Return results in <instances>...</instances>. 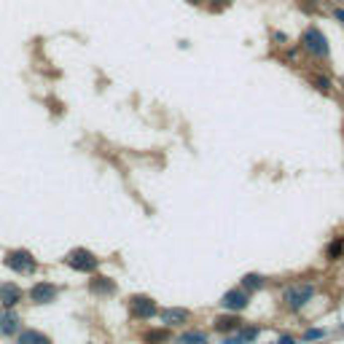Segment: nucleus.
I'll return each instance as SVG.
<instances>
[{"label": "nucleus", "mask_w": 344, "mask_h": 344, "mask_svg": "<svg viewBox=\"0 0 344 344\" xmlns=\"http://www.w3.org/2000/svg\"><path fill=\"white\" fill-rule=\"evenodd\" d=\"M223 344H245V341H242V336L237 333V336H229V339H226Z\"/></svg>", "instance_id": "nucleus-22"}, {"label": "nucleus", "mask_w": 344, "mask_h": 344, "mask_svg": "<svg viewBox=\"0 0 344 344\" xmlns=\"http://www.w3.org/2000/svg\"><path fill=\"white\" fill-rule=\"evenodd\" d=\"M315 89L317 92H328V89H331V81H328V78H315Z\"/></svg>", "instance_id": "nucleus-20"}, {"label": "nucleus", "mask_w": 344, "mask_h": 344, "mask_svg": "<svg viewBox=\"0 0 344 344\" xmlns=\"http://www.w3.org/2000/svg\"><path fill=\"white\" fill-rule=\"evenodd\" d=\"M175 344H207V333L202 331H186L175 339Z\"/></svg>", "instance_id": "nucleus-14"}, {"label": "nucleus", "mask_w": 344, "mask_h": 344, "mask_svg": "<svg viewBox=\"0 0 344 344\" xmlns=\"http://www.w3.org/2000/svg\"><path fill=\"white\" fill-rule=\"evenodd\" d=\"M143 339H145V344H164V341H169V328H153Z\"/></svg>", "instance_id": "nucleus-16"}, {"label": "nucleus", "mask_w": 344, "mask_h": 344, "mask_svg": "<svg viewBox=\"0 0 344 344\" xmlns=\"http://www.w3.org/2000/svg\"><path fill=\"white\" fill-rule=\"evenodd\" d=\"M247 304H250V299H247V293L242 291V288H231V291H226L223 299H221V307L229 309V312H239V309H245Z\"/></svg>", "instance_id": "nucleus-6"}, {"label": "nucleus", "mask_w": 344, "mask_h": 344, "mask_svg": "<svg viewBox=\"0 0 344 344\" xmlns=\"http://www.w3.org/2000/svg\"><path fill=\"white\" fill-rule=\"evenodd\" d=\"M275 344H296V339H293L291 333H283V336H280V339H277Z\"/></svg>", "instance_id": "nucleus-21"}, {"label": "nucleus", "mask_w": 344, "mask_h": 344, "mask_svg": "<svg viewBox=\"0 0 344 344\" xmlns=\"http://www.w3.org/2000/svg\"><path fill=\"white\" fill-rule=\"evenodd\" d=\"M215 331H221V333H231V331H237V328L242 325V320L237 317V312L234 315H221V317H215Z\"/></svg>", "instance_id": "nucleus-12"}, {"label": "nucleus", "mask_w": 344, "mask_h": 344, "mask_svg": "<svg viewBox=\"0 0 344 344\" xmlns=\"http://www.w3.org/2000/svg\"><path fill=\"white\" fill-rule=\"evenodd\" d=\"M65 264L70 269H75V272H95L100 267V258L92 253V250H86V247H75V250H70V253L65 255Z\"/></svg>", "instance_id": "nucleus-1"}, {"label": "nucleus", "mask_w": 344, "mask_h": 344, "mask_svg": "<svg viewBox=\"0 0 344 344\" xmlns=\"http://www.w3.org/2000/svg\"><path fill=\"white\" fill-rule=\"evenodd\" d=\"M191 3H197V0H191Z\"/></svg>", "instance_id": "nucleus-25"}, {"label": "nucleus", "mask_w": 344, "mask_h": 344, "mask_svg": "<svg viewBox=\"0 0 344 344\" xmlns=\"http://www.w3.org/2000/svg\"><path fill=\"white\" fill-rule=\"evenodd\" d=\"M333 17H336V19H339L341 25H344V9H333Z\"/></svg>", "instance_id": "nucleus-23"}, {"label": "nucleus", "mask_w": 344, "mask_h": 344, "mask_svg": "<svg viewBox=\"0 0 344 344\" xmlns=\"http://www.w3.org/2000/svg\"><path fill=\"white\" fill-rule=\"evenodd\" d=\"M57 285H51V283H35L33 288H30V299H33L35 304H49L57 299Z\"/></svg>", "instance_id": "nucleus-7"}, {"label": "nucleus", "mask_w": 344, "mask_h": 344, "mask_svg": "<svg viewBox=\"0 0 344 344\" xmlns=\"http://www.w3.org/2000/svg\"><path fill=\"white\" fill-rule=\"evenodd\" d=\"M22 301V288L14 283H0V304L3 307H17Z\"/></svg>", "instance_id": "nucleus-8"}, {"label": "nucleus", "mask_w": 344, "mask_h": 344, "mask_svg": "<svg viewBox=\"0 0 344 344\" xmlns=\"http://www.w3.org/2000/svg\"><path fill=\"white\" fill-rule=\"evenodd\" d=\"M312 296H315V285L304 283V285L288 288V291H285V301H288V307H291V309H301L304 304L312 299Z\"/></svg>", "instance_id": "nucleus-4"}, {"label": "nucleus", "mask_w": 344, "mask_h": 344, "mask_svg": "<svg viewBox=\"0 0 344 344\" xmlns=\"http://www.w3.org/2000/svg\"><path fill=\"white\" fill-rule=\"evenodd\" d=\"M6 267L9 269H14V272H19V275H33L35 272V258H33V253H27V250H11L9 255H6Z\"/></svg>", "instance_id": "nucleus-2"}, {"label": "nucleus", "mask_w": 344, "mask_h": 344, "mask_svg": "<svg viewBox=\"0 0 344 344\" xmlns=\"http://www.w3.org/2000/svg\"><path fill=\"white\" fill-rule=\"evenodd\" d=\"M258 288H264L261 275H245L242 277V291H258Z\"/></svg>", "instance_id": "nucleus-17"}, {"label": "nucleus", "mask_w": 344, "mask_h": 344, "mask_svg": "<svg viewBox=\"0 0 344 344\" xmlns=\"http://www.w3.org/2000/svg\"><path fill=\"white\" fill-rule=\"evenodd\" d=\"M237 333L242 336V341H245V344L253 341V339H258V328H255V325H250V328H242V325H239Z\"/></svg>", "instance_id": "nucleus-18"}, {"label": "nucleus", "mask_w": 344, "mask_h": 344, "mask_svg": "<svg viewBox=\"0 0 344 344\" xmlns=\"http://www.w3.org/2000/svg\"><path fill=\"white\" fill-rule=\"evenodd\" d=\"M89 291L97 296H113L116 293V283L111 277H92L89 280Z\"/></svg>", "instance_id": "nucleus-10"}, {"label": "nucleus", "mask_w": 344, "mask_h": 344, "mask_svg": "<svg viewBox=\"0 0 344 344\" xmlns=\"http://www.w3.org/2000/svg\"><path fill=\"white\" fill-rule=\"evenodd\" d=\"M325 255H328V261H339V258L344 255V237H336L333 242H328Z\"/></svg>", "instance_id": "nucleus-15"}, {"label": "nucleus", "mask_w": 344, "mask_h": 344, "mask_svg": "<svg viewBox=\"0 0 344 344\" xmlns=\"http://www.w3.org/2000/svg\"><path fill=\"white\" fill-rule=\"evenodd\" d=\"M189 317H191V312L183 309V307H172V309L161 312V320L167 325H183V323H189Z\"/></svg>", "instance_id": "nucleus-9"}, {"label": "nucleus", "mask_w": 344, "mask_h": 344, "mask_svg": "<svg viewBox=\"0 0 344 344\" xmlns=\"http://www.w3.org/2000/svg\"><path fill=\"white\" fill-rule=\"evenodd\" d=\"M323 336H325V331H323V328H309V331L304 333L301 339H304V341H315V339H323Z\"/></svg>", "instance_id": "nucleus-19"}, {"label": "nucleus", "mask_w": 344, "mask_h": 344, "mask_svg": "<svg viewBox=\"0 0 344 344\" xmlns=\"http://www.w3.org/2000/svg\"><path fill=\"white\" fill-rule=\"evenodd\" d=\"M17 328H19V317L11 312V307H6L0 312V333L11 336V333H17Z\"/></svg>", "instance_id": "nucleus-11"}, {"label": "nucleus", "mask_w": 344, "mask_h": 344, "mask_svg": "<svg viewBox=\"0 0 344 344\" xmlns=\"http://www.w3.org/2000/svg\"><path fill=\"white\" fill-rule=\"evenodd\" d=\"M301 46H304V49H307L309 54H315V57H328V41H325V35L320 33L317 27L304 30Z\"/></svg>", "instance_id": "nucleus-3"}, {"label": "nucleus", "mask_w": 344, "mask_h": 344, "mask_svg": "<svg viewBox=\"0 0 344 344\" xmlns=\"http://www.w3.org/2000/svg\"><path fill=\"white\" fill-rule=\"evenodd\" d=\"M129 312H132V317H137V320H148V317L156 315V304H153L151 296H132Z\"/></svg>", "instance_id": "nucleus-5"}, {"label": "nucleus", "mask_w": 344, "mask_h": 344, "mask_svg": "<svg viewBox=\"0 0 344 344\" xmlns=\"http://www.w3.org/2000/svg\"><path fill=\"white\" fill-rule=\"evenodd\" d=\"M312 3H323V0H312Z\"/></svg>", "instance_id": "nucleus-24"}, {"label": "nucleus", "mask_w": 344, "mask_h": 344, "mask_svg": "<svg viewBox=\"0 0 344 344\" xmlns=\"http://www.w3.org/2000/svg\"><path fill=\"white\" fill-rule=\"evenodd\" d=\"M19 344H51V339L41 331H22L19 333Z\"/></svg>", "instance_id": "nucleus-13"}]
</instances>
